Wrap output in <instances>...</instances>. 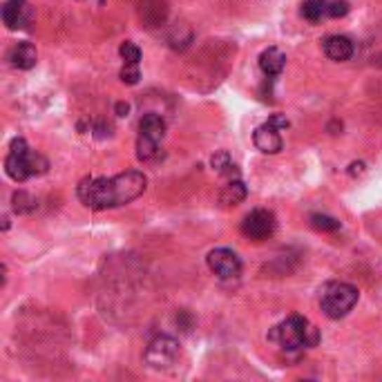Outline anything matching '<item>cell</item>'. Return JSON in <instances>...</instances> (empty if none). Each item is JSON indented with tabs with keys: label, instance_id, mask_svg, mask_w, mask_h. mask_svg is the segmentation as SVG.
Masks as SVG:
<instances>
[{
	"label": "cell",
	"instance_id": "4fadbf2b",
	"mask_svg": "<svg viewBox=\"0 0 382 382\" xmlns=\"http://www.w3.org/2000/svg\"><path fill=\"white\" fill-rule=\"evenodd\" d=\"M9 63L18 67V70H32L39 60V54H36V47L32 43H16L9 49Z\"/></svg>",
	"mask_w": 382,
	"mask_h": 382
},
{
	"label": "cell",
	"instance_id": "5b68a950",
	"mask_svg": "<svg viewBox=\"0 0 382 382\" xmlns=\"http://www.w3.org/2000/svg\"><path fill=\"white\" fill-rule=\"evenodd\" d=\"M179 353H181V349L175 338L157 336L150 344H147L143 358L147 362V367H152V369H170L177 362Z\"/></svg>",
	"mask_w": 382,
	"mask_h": 382
},
{
	"label": "cell",
	"instance_id": "6da1fadb",
	"mask_svg": "<svg viewBox=\"0 0 382 382\" xmlns=\"http://www.w3.org/2000/svg\"><path fill=\"white\" fill-rule=\"evenodd\" d=\"M147 179L139 170H126L114 177H88L79 183L77 195L83 206L92 211H107V208L126 206L145 192Z\"/></svg>",
	"mask_w": 382,
	"mask_h": 382
},
{
	"label": "cell",
	"instance_id": "44dd1931",
	"mask_svg": "<svg viewBox=\"0 0 382 382\" xmlns=\"http://www.w3.org/2000/svg\"><path fill=\"white\" fill-rule=\"evenodd\" d=\"M119 54H121L123 60H126V63H134V65H139V63H141V49H139L137 45H134V43H130V41L121 43Z\"/></svg>",
	"mask_w": 382,
	"mask_h": 382
},
{
	"label": "cell",
	"instance_id": "2e32d148",
	"mask_svg": "<svg viewBox=\"0 0 382 382\" xmlns=\"http://www.w3.org/2000/svg\"><path fill=\"white\" fill-rule=\"evenodd\" d=\"M300 14L309 22H320L329 16V0H304Z\"/></svg>",
	"mask_w": 382,
	"mask_h": 382
},
{
	"label": "cell",
	"instance_id": "ba28073f",
	"mask_svg": "<svg viewBox=\"0 0 382 382\" xmlns=\"http://www.w3.org/2000/svg\"><path fill=\"white\" fill-rule=\"evenodd\" d=\"M3 22L9 29H27L34 22V7L27 0H7L3 5Z\"/></svg>",
	"mask_w": 382,
	"mask_h": 382
},
{
	"label": "cell",
	"instance_id": "603a6c76",
	"mask_svg": "<svg viewBox=\"0 0 382 382\" xmlns=\"http://www.w3.org/2000/svg\"><path fill=\"white\" fill-rule=\"evenodd\" d=\"M351 11L347 0H329V18H344Z\"/></svg>",
	"mask_w": 382,
	"mask_h": 382
},
{
	"label": "cell",
	"instance_id": "484cf974",
	"mask_svg": "<svg viewBox=\"0 0 382 382\" xmlns=\"http://www.w3.org/2000/svg\"><path fill=\"white\" fill-rule=\"evenodd\" d=\"M362 168H364V164H351V175H360V172H362Z\"/></svg>",
	"mask_w": 382,
	"mask_h": 382
},
{
	"label": "cell",
	"instance_id": "7a4b0ae2",
	"mask_svg": "<svg viewBox=\"0 0 382 382\" xmlns=\"http://www.w3.org/2000/svg\"><path fill=\"white\" fill-rule=\"evenodd\" d=\"M268 340L279 344L282 349L295 353L306 347H315L317 344V331L309 324V320L302 315H291L284 322L275 324L268 331Z\"/></svg>",
	"mask_w": 382,
	"mask_h": 382
},
{
	"label": "cell",
	"instance_id": "7402d4cb",
	"mask_svg": "<svg viewBox=\"0 0 382 382\" xmlns=\"http://www.w3.org/2000/svg\"><path fill=\"white\" fill-rule=\"evenodd\" d=\"M121 81L123 83H128V85H137L139 79H141V72H139V65H134V63H126L121 70Z\"/></svg>",
	"mask_w": 382,
	"mask_h": 382
},
{
	"label": "cell",
	"instance_id": "d4e9b609",
	"mask_svg": "<svg viewBox=\"0 0 382 382\" xmlns=\"http://www.w3.org/2000/svg\"><path fill=\"white\" fill-rule=\"evenodd\" d=\"M114 112H117L119 117H128V112H130V105H128V103H123V101H119V103L114 105Z\"/></svg>",
	"mask_w": 382,
	"mask_h": 382
},
{
	"label": "cell",
	"instance_id": "30bf717a",
	"mask_svg": "<svg viewBox=\"0 0 382 382\" xmlns=\"http://www.w3.org/2000/svg\"><path fill=\"white\" fill-rule=\"evenodd\" d=\"M139 16L145 27H159L168 18V3L166 0H139Z\"/></svg>",
	"mask_w": 382,
	"mask_h": 382
},
{
	"label": "cell",
	"instance_id": "277c9868",
	"mask_svg": "<svg viewBox=\"0 0 382 382\" xmlns=\"http://www.w3.org/2000/svg\"><path fill=\"white\" fill-rule=\"evenodd\" d=\"M360 293L353 284H347V282H334L322 291V311L327 317L331 320H340L344 315H349L353 311V306L358 304Z\"/></svg>",
	"mask_w": 382,
	"mask_h": 382
},
{
	"label": "cell",
	"instance_id": "ac0fdd59",
	"mask_svg": "<svg viewBox=\"0 0 382 382\" xmlns=\"http://www.w3.org/2000/svg\"><path fill=\"white\" fill-rule=\"evenodd\" d=\"M11 206H14V213L18 215H32L39 208V202L27 190H16L14 197H11Z\"/></svg>",
	"mask_w": 382,
	"mask_h": 382
},
{
	"label": "cell",
	"instance_id": "9c48e42d",
	"mask_svg": "<svg viewBox=\"0 0 382 382\" xmlns=\"http://www.w3.org/2000/svg\"><path fill=\"white\" fill-rule=\"evenodd\" d=\"M253 143H255L257 150L264 152V154H277L282 147H284V141H282V137H279V130L270 126V123H264V126L255 130Z\"/></svg>",
	"mask_w": 382,
	"mask_h": 382
},
{
	"label": "cell",
	"instance_id": "cb8c5ba5",
	"mask_svg": "<svg viewBox=\"0 0 382 382\" xmlns=\"http://www.w3.org/2000/svg\"><path fill=\"white\" fill-rule=\"evenodd\" d=\"M266 123H270V126L277 128V130H284V128H289V126H291L289 119H286L284 114H273V117H270Z\"/></svg>",
	"mask_w": 382,
	"mask_h": 382
},
{
	"label": "cell",
	"instance_id": "8fae6325",
	"mask_svg": "<svg viewBox=\"0 0 382 382\" xmlns=\"http://www.w3.org/2000/svg\"><path fill=\"white\" fill-rule=\"evenodd\" d=\"M322 49H324V54L331 60H338V63H342V60H349L353 56V43H351V39H347V36H340V34L324 39Z\"/></svg>",
	"mask_w": 382,
	"mask_h": 382
},
{
	"label": "cell",
	"instance_id": "ffe728a7",
	"mask_svg": "<svg viewBox=\"0 0 382 382\" xmlns=\"http://www.w3.org/2000/svg\"><path fill=\"white\" fill-rule=\"evenodd\" d=\"M311 226L322 232H336L340 230V221L329 215H311Z\"/></svg>",
	"mask_w": 382,
	"mask_h": 382
},
{
	"label": "cell",
	"instance_id": "7c38bea8",
	"mask_svg": "<svg viewBox=\"0 0 382 382\" xmlns=\"http://www.w3.org/2000/svg\"><path fill=\"white\" fill-rule=\"evenodd\" d=\"M260 67L268 79L279 77L286 67V54L279 47H268L260 54Z\"/></svg>",
	"mask_w": 382,
	"mask_h": 382
},
{
	"label": "cell",
	"instance_id": "52a82bcc",
	"mask_svg": "<svg viewBox=\"0 0 382 382\" xmlns=\"http://www.w3.org/2000/svg\"><path fill=\"white\" fill-rule=\"evenodd\" d=\"M206 262H208V268H211L213 273L221 279H232L242 273V260L237 257V253L230 251V249L211 251L206 257Z\"/></svg>",
	"mask_w": 382,
	"mask_h": 382
},
{
	"label": "cell",
	"instance_id": "3957f363",
	"mask_svg": "<svg viewBox=\"0 0 382 382\" xmlns=\"http://www.w3.org/2000/svg\"><path fill=\"white\" fill-rule=\"evenodd\" d=\"M47 168H49L47 159L39 152H32L25 139L11 141L9 154L5 159V172L14 181L22 183L34 175H43V172H47Z\"/></svg>",
	"mask_w": 382,
	"mask_h": 382
},
{
	"label": "cell",
	"instance_id": "d6986e66",
	"mask_svg": "<svg viewBox=\"0 0 382 382\" xmlns=\"http://www.w3.org/2000/svg\"><path fill=\"white\" fill-rule=\"evenodd\" d=\"M159 141L154 139H147V137H141L139 134V141H137V157L139 162H154V159H159Z\"/></svg>",
	"mask_w": 382,
	"mask_h": 382
},
{
	"label": "cell",
	"instance_id": "5bb4252c",
	"mask_svg": "<svg viewBox=\"0 0 382 382\" xmlns=\"http://www.w3.org/2000/svg\"><path fill=\"white\" fill-rule=\"evenodd\" d=\"M139 134L147 139H154V141H162L166 137V121L164 117L159 114H145L139 123Z\"/></svg>",
	"mask_w": 382,
	"mask_h": 382
},
{
	"label": "cell",
	"instance_id": "e0dca14e",
	"mask_svg": "<svg viewBox=\"0 0 382 382\" xmlns=\"http://www.w3.org/2000/svg\"><path fill=\"white\" fill-rule=\"evenodd\" d=\"M211 164H213V168L219 172V175H224V177H228V179H237V177H239V170H237L235 164H232V159H230V154H228L226 150L215 152V154L211 157Z\"/></svg>",
	"mask_w": 382,
	"mask_h": 382
},
{
	"label": "cell",
	"instance_id": "9a60e30c",
	"mask_svg": "<svg viewBox=\"0 0 382 382\" xmlns=\"http://www.w3.org/2000/svg\"><path fill=\"white\" fill-rule=\"evenodd\" d=\"M246 195H249V190H246L244 181L239 179H230L224 188L219 190V204L221 206H237L246 199Z\"/></svg>",
	"mask_w": 382,
	"mask_h": 382
},
{
	"label": "cell",
	"instance_id": "8992f818",
	"mask_svg": "<svg viewBox=\"0 0 382 382\" xmlns=\"http://www.w3.org/2000/svg\"><path fill=\"white\" fill-rule=\"evenodd\" d=\"M275 228H277L275 215L270 211H264V208H257V211L249 213L242 221V235L255 242L268 239L275 232Z\"/></svg>",
	"mask_w": 382,
	"mask_h": 382
}]
</instances>
